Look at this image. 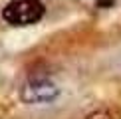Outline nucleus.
<instances>
[{"label":"nucleus","mask_w":121,"mask_h":119,"mask_svg":"<svg viewBox=\"0 0 121 119\" xmlns=\"http://www.w3.org/2000/svg\"><path fill=\"white\" fill-rule=\"evenodd\" d=\"M46 14V8L40 0H12L2 10V18L10 26H32L38 24Z\"/></svg>","instance_id":"f257e3e1"},{"label":"nucleus","mask_w":121,"mask_h":119,"mask_svg":"<svg viewBox=\"0 0 121 119\" xmlns=\"http://www.w3.org/2000/svg\"><path fill=\"white\" fill-rule=\"evenodd\" d=\"M60 97V87L50 79H30L20 89V99L24 103H52Z\"/></svg>","instance_id":"f03ea898"},{"label":"nucleus","mask_w":121,"mask_h":119,"mask_svg":"<svg viewBox=\"0 0 121 119\" xmlns=\"http://www.w3.org/2000/svg\"><path fill=\"white\" fill-rule=\"evenodd\" d=\"M87 119H109V115L105 111H99V113H93V115H89Z\"/></svg>","instance_id":"7ed1b4c3"}]
</instances>
